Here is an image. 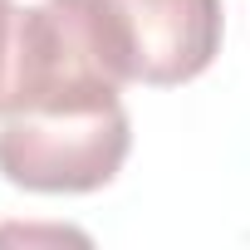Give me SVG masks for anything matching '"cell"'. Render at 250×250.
Returning <instances> with one entry per match:
<instances>
[{
  "mask_svg": "<svg viewBox=\"0 0 250 250\" xmlns=\"http://www.w3.org/2000/svg\"><path fill=\"white\" fill-rule=\"evenodd\" d=\"M123 83L133 74L108 0H40L20 10L5 113H88L123 103Z\"/></svg>",
  "mask_w": 250,
  "mask_h": 250,
  "instance_id": "obj_1",
  "label": "cell"
},
{
  "mask_svg": "<svg viewBox=\"0 0 250 250\" xmlns=\"http://www.w3.org/2000/svg\"><path fill=\"white\" fill-rule=\"evenodd\" d=\"M133 152L123 103L88 113H5L0 118V177L35 196H83L108 187Z\"/></svg>",
  "mask_w": 250,
  "mask_h": 250,
  "instance_id": "obj_2",
  "label": "cell"
},
{
  "mask_svg": "<svg viewBox=\"0 0 250 250\" xmlns=\"http://www.w3.org/2000/svg\"><path fill=\"white\" fill-rule=\"evenodd\" d=\"M133 83L177 88L211 69L221 54V0H108Z\"/></svg>",
  "mask_w": 250,
  "mask_h": 250,
  "instance_id": "obj_3",
  "label": "cell"
},
{
  "mask_svg": "<svg viewBox=\"0 0 250 250\" xmlns=\"http://www.w3.org/2000/svg\"><path fill=\"white\" fill-rule=\"evenodd\" d=\"M15 30H20V5L15 0H0V113H5L10 69H15Z\"/></svg>",
  "mask_w": 250,
  "mask_h": 250,
  "instance_id": "obj_4",
  "label": "cell"
}]
</instances>
